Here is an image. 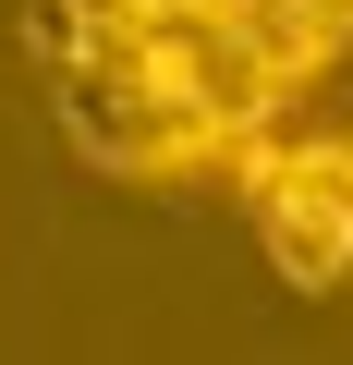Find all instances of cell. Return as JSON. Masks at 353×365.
Returning <instances> with one entry per match:
<instances>
[{"label": "cell", "instance_id": "1", "mask_svg": "<svg viewBox=\"0 0 353 365\" xmlns=\"http://www.w3.org/2000/svg\"><path fill=\"white\" fill-rule=\"evenodd\" d=\"M25 61L61 110V134L122 170V182H170V170H208V146L183 134V110L158 98L146 49H134V13L110 0H25Z\"/></svg>", "mask_w": 353, "mask_h": 365}, {"label": "cell", "instance_id": "2", "mask_svg": "<svg viewBox=\"0 0 353 365\" xmlns=\"http://www.w3.org/2000/svg\"><path fill=\"white\" fill-rule=\"evenodd\" d=\"M134 49H146L158 98L183 110V134L208 158L256 146V122L292 98V73L268 61V37L244 25V0H158V13H134Z\"/></svg>", "mask_w": 353, "mask_h": 365}, {"label": "cell", "instance_id": "3", "mask_svg": "<svg viewBox=\"0 0 353 365\" xmlns=\"http://www.w3.org/2000/svg\"><path fill=\"white\" fill-rule=\"evenodd\" d=\"M244 220H256V244H268V268L292 292L353 280V134L256 146L244 158Z\"/></svg>", "mask_w": 353, "mask_h": 365}]
</instances>
